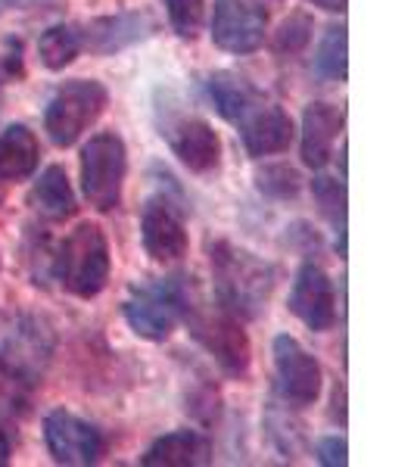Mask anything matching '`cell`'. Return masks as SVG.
Listing matches in <instances>:
<instances>
[{
  "mask_svg": "<svg viewBox=\"0 0 414 467\" xmlns=\"http://www.w3.org/2000/svg\"><path fill=\"white\" fill-rule=\"evenodd\" d=\"M109 240L100 224L90 222H81L54 255V277L59 287L78 299L100 296L109 284Z\"/></svg>",
  "mask_w": 414,
  "mask_h": 467,
  "instance_id": "cell-1",
  "label": "cell"
},
{
  "mask_svg": "<svg viewBox=\"0 0 414 467\" xmlns=\"http://www.w3.org/2000/svg\"><path fill=\"white\" fill-rule=\"evenodd\" d=\"M212 271H215V287L222 308L231 315H255L268 303L271 287H274V268L255 259L250 250L218 240L212 244Z\"/></svg>",
  "mask_w": 414,
  "mask_h": 467,
  "instance_id": "cell-2",
  "label": "cell"
},
{
  "mask_svg": "<svg viewBox=\"0 0 414 467\" xmlns=\"http://www.w3.org/2000/svg\"><path fill=\"white\" fill-rule=\"evenodd\" d=\"M191 308L184 290V277H165L160 284H144V287H131L122 312L125 321L140 340L162 343L178 327L181 315Z\"/></svg>",
  "mask_w": 414,
  "mask_h": 467,
  "instance_id": "cell-3",
  "label": "cell"
},
{
  "mask_svg": "<svg viewBox=\"0 0 414 467\" xmlns=\"http://www.w3.org/2000/svg\"><path fill=\"white\" fill-rule=\"evenodd\" d=\"M128 178V147L116 131H100L81 147V191L97 213H112L122 202Z\"/></svg>",
  "mask_w": 414,
  "mask_h": 467,
  "instance_id": "cell-4",
  "label": "cell"
},
{
  "mask_svg": "<svg viewBox=\"0 0 414 467\" xmlns=\"http://www.w3.org/2000/svg\"><path fill=\"white\" fill-rule=\"evenodd\" d=\"M109 94L100 81L75 78L50 97L47 112H44V131L57 147H72L81 134L88 131L97 119L107 112Z\"/></svg>",
  "mask_w": 414,
  "mask_h": 467,
  "instance_id": "cell-5",
  "label": "cell"
},
{
  "mask_svg": "<svg viewBox=\"0 0 414 467\" xmlns=\"http://www.w3.org/2000/svg\"><path fill=\"white\" fill-rule=\"evenodd\" d=\"M187 318H191V334L218 361L224 374L240 378L250 371L253 346L237 315H231L228 308H218V312H187Z\"/></svg>",
  "mask_w": 414,
  "mask_h": 467,
  "instance_id": "cell-6",
  "label": "cell"
},
{
  "mask_svg": "<svg viewBox=\"0 0 414 467\" xmlns=\"http://www.w3.org/2000/svg\"><path fill=\"white\" fill-rule=\"evenodd\" d=\"M44 442L57 464L69 467L97 464L107 451V436L100 427H94L69 409H54L44 418Z\"/></svg>",
  "mask_w": 414,
  "mask_h": 467,
  "instance_id": "cell-7",
  "label": "cell"
},
{
  "mask_svg": "<svg viewBox=\"0 0 414 467\" xmlns=\"http://www.w3.org/2000/svg\"><path fill=\"white\" fill-rule=\"evenodd\" d=\"M212 41L228 54L246 57L265 44L268 10L259 0H215L212 4Z\"/></svg>",
  "mask_w": 414,
  "mask_h": 467,
  "instance_id": "cell-8",
  "label": "cell"
},
{
  "mask_svg": "<svg viewBox=\"0 0 414 467\" xmlns=\"http://www.w3.org/2000/svg\"><path fill=\"white\" fill-rule=\"evenodd\" d=\"M274 371L281 396L296 409L315 405L321 396V365L296 337L281 334L274 340Z\"/></svg>",
  "mask_w": 414,
  "mask_h": 467,
  "instance_id": "cell-9",
  "label": "cell"
},
{
  "mask_svg": "<svg viewBox=\"0 0 414 467\" xmlns=\"http://www.w3.org/2000/svg\"><path fill=\"white\" fill-rule=\"evenodd\" d=\"M140 240H144L147 255L160 265H169V262L187 255L191 237H187L184 213L165 193L147 200L144 213H140Z\"/></svg>",
  "mask_w": 414,
  "mask_h": 467,
  "instance_id": "cell-10",
  "label": "cell"
},
{
  "mask_svg": "<svg viewBox=\"0 0 414 467\" xmlns=\"http://www.w3.org/2000/svg\"><path fill=\"white\" fill-rule=\"evenodd\" d=\"M290 312L305 324L315 334H325L336 324V296L334 281L321 265L305 262L296 271V281L290 290Z\"/></svg>",
  "mask_w": 414,
  "mask_h": 467,
  "instance_id": "cell-11",
  "label": "cell"
},
{
  "mask_svg": "<svg viewBox=\"0 0 414 467\" xmlns=\"http://www.w3.org/2000/svg\"><path fill=\"white\" fill-rule=\"evenodd\" d=\"M162 138L169 140L171 153H175L191 171L206 175V171L218 169V162H222V140H218V131L200 116L169 119V122L162 125Z\"/></svg>",
  "mask_w": 414,
  "mask_h": 467,
  "instance_id": "cell-12",
  "label": "cell"
},
{
  "mask_svg": "<svg viewBox=\"0 0 414 467\" xmlns=\"http://www.w3.org/2000/svg\"><path fill=\"white\" fill-rule=\"evenodd\" d=\"M153 28L156 26L147 13H116V16L90 19L81 28V37H85V47H90L94 54L109 57L131 47V44L144 41V37L153 35Z\"/></svg>",
  "mask_w": 414,
  "mask_h": 467,
  "instance_id": "cell-13",
  "label": "cell"
},
{
  "mask_svg": "<svg viewBox=\"0 0 414 467\" xmlns=\"http://www.w3.org/2000/svg\"><path fill=\"white\" fill-rule=\"evenodd\" d=\"M343 109L334 103H308L303 112V162L308 169H325L343 131Z\"/></svg>",
  "mask_w": 414,
  "mask_h": 467,
  "instance_id": "cell-14",
  "label": "cell"
},
{
  "mask_svg": "<svg viewBox=\"0 0 414 467\" xmlns=\"http://www.w3.org/2000/svg\"><path fill=\"white\" fill-rule=\"evenodd\" d=\"M293 119L284 112L281 107H265L259 103L250 116L240 122V134H243V147L253 160H262V156H274L284 153L293 140Z\"/></svg>",
  "mask_w": 414,
  "mask_h": 467,
  "instance_id": "cell-15",
  "label": "cell"
},
{
  "mask_svg": "<svg viewBox=\"0 0 414 467\" xmlns=\"http://www.w3.org/2000/svg\"><path fill=\"white\" fill-rule=\"evenodd\" d=\"M209 449L206 436H200L197 431H175L165 433L153 446L147 449V455L140 458V464L147 467H197L209 464Z\"/></svg>",
  "mask_w": 414,
  "mask_h": 467,
  "instance_id": "cell-16",
  "label": "cell"
},
{
  "mask_svg": "<svg viewBox=\"0 0 414 467\" xmlns=\"http://www.w3.org/2000/svg\"><path fill=\"white\" fill-rule=\"evenodd\" d=\"M41 162V147L28 125H10L0 131V184L35 175Z\"/></svg>",
  "mask_w": 414,
  "mask_h": 467,
  "instance_id": "cell-17",
  "label": "cell"
},
{
  "mask_svg": "<svg viewBox=\"0 0 414 467\" xmlns=\"http://www.w3.org/2000/svg\"><path fill=\"white\" fill-rule=\"evenodd\" d=\"M28 202H32L35 213L44 215L47 222H66L69 215H75L78 202H75V191L63 165H47V169L41 171V178L35 181L32 193H28Z\"/></svg>",
  "mask_w": 414,
  "mask_h": 467,
  "instance_id": "cell-18",
  "label": "cell"
},
{
  "mask_svg": "<svg viewBox=\"0 0 414 467\" xmlns=\"http://www.w3.org/2000/svg\"><path fill=\"white\" fill-rule=\"evenodd\" d=\"M206 90H209V100L215 103L218 116L228 119V122H234V125L243 122V119L250 116V112L262 103L259 90H255L246 78L234 75V72H215V75H209Z\"/></svg>",
  "mask_w": 414,
  "mask_h": 467,
  "instance_id": "cell-19",
  "label": "cell"
},
{
  "mask_svg": "<svg viewBox=\"0 0 414 467\" xmlns=\"http://www.w3.org/2000/svg\"><path fill=\"white\" fill-rule=\"evenodd\" d=\"M85 50V37H81V28L78 26H50L47 32L37 37V59L41 66H47L50 72H59L66 66H72L78 54Z\"/></svg>",
  "mask_w": 414,
  "mask_h": 467,
  "instance_id": "cell-20",
  "label": "cell"
},
{
  "mask_svg": "<svg viewBox=\"0 0 414 467\" xmlns=\"http://www.w3.org/2000/svg\"><path fill=\"white\" fill-rule=\"evenodd\" d=\"M346 26H330L327 35L321 37L318 50H315V72L325 81H346V72H349V47H346Z\"/></svg>",
  "mask_w": 414,
  "mask_h": 467,
  "instance_id": "cell-21",
  "label": "cell"
},
{
  "mask_svg": "<svg viewBox=\"0 0 414 467\" xmlns=\"http://www.w3.org/2000/svg\"><path fill=\"white\" fill-rule=\"evenodd\" d=\"M312 193H315V200H318V206H321V213H325L330 222H334V228L336 234H340V253H346V187H343V181H336V178H315V184H312Z\"/></svg>",
  "mask_w": 414,
  "mask_h": 467,
  "instance_id": "cell-22",
  "label": "cell"
},
{
  "mask_svg": "<svg viewBox=\"0 0 414 467\" xmlns=\"http://www.w3.org/2000/svg\"><path fill=\"white\" fill-rule=\"evenodd\" d=\"M165 6V16H169L171 32L184 41H193L202 32V22H206V0H160Z\"/></svg>",
  "mask_w": 414,
  "mask_h": 467,
  "instance_id": "cell-23",
  "label": "cell"
},
{
  "mask_svg": "<svg viewBox=\"0 0 414 467\" xmlns=\"http://www.w3.org/2000/svg\"><path fill=\"white\" fill-rule=\"evenodd\" d=\"M255 184L265 197H274V200H290L299 193L303 187V178H299L296 169L290 165H265V169L255 175Z\"/></svg>",
  "mask_w": 414,
  "mask_h": 467,
  "instance_id": "cell-24",
  "label": "cell"
},
{
  "mask_svg": "<svg viewBox=\"0 0 414 467\" xmlns=\"http://www.w3.org/2000/svg\"><path fill=\"white\" fill-rule=\"evenodd\" d=\"M312 41V19L305 13H293L290 19H284V26L274 35V50L277 54H299L305 50V44Z\"/></svg>",
  "mask_w": 414,
  "mask_h": 467,
  "instance_id": "cell-25",
  "label": "cell"
},
{
  "mask_svg": "<svg viewBox=\"0 0 414 467\" xmlns=\"http://www.w3.org/2000/svg\"><path fill=\"white\" fill-rule=\"evenodd\" d=\"M318 462L325 467H343L349 462V446H346V440H340V436H325V440L318 442Z\"/></svg>",
  "mask_w": 414,
  "mask_h": 467,
  "instance_id": "cell-26",
  "label": "cell"
},
{
  "mask_svg": "<svg viewBox=\"0 0 414 467\" xmlns=\"http://www.w3.org/2000/svg\"><path fill=\"white\" fill-rule=\"evenodd\" d=\"M308 4H315L318 10H327V13H343L346 10V0H308Z\"/></svg>",
  "mask_w": 414,
  "mask_h": 467,
  "instance_id": "cell-27",
  "label": "cell"
},
{
  "mask_svg": "<svg viewBox=\"0 0 414 467\" xmlns=\"http://www.w3.org/2000/svg\"><path fill=\"white\" fill-rule=\"evenodd\" d=\"M6 462H10V436L0 431V467H4Z\"/></svg>",
  "mask_w": 414,
  "mask_h": 467,
  "instance_id": "cell-28",
  "label": "cell"
},
{
  "mask_svg": "<svg viewBox=\"0 0 414 467\" xmlns=\"http://www.w3.org/2000/svg\"><path fill=\"white\" fill-rule=\"evenodd\" d=\"M28 4H35V0H0V13H6V10H22V6H28Z\"/></svg>",
  "mask_w": 414,
  "mask_h": 467,
  "instance_id": "cell-29",
  "label": "cell"
},
{
  "mask_svg": "<svg viewBox=\"0 0 414 467\" xmlns=\"http://www.w3.org/2000/svg\"><path fill=\"white\" fill-rule=\"evenodd\" d=\"M4 78H6V69L0 66V103H4Z\"/></svg>",
  "mask_w": 414,
  "mask_h": 467,
  "instance_id": "cell-30",
  "label": "cell"
}]
</instances>
